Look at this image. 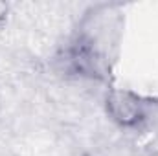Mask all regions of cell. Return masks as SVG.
<instances>
[{"label": "cell", "mask_w": 158, "mask_h": 156, "mask_svg": "<svg viewBox=\"0 0 158 156\" xmlns=\"http://www.w3.org/2000/svg\"><path fill=\"white\" fill-rule=\"evenodd\" d=\"M9 13H11V6H9L7 2H2V0H0V30L7 24Z\"/></svg>", "instance_id": "3"}, {"label": "cell", "mask_w": 158, "mask_h": 156, "mask_svg": "<svg viewBox=\"0 0 158 156\" xmlns=\"http://www.w3.org/2000/svg\"><path fill=\"white\" fill-rule=\"evenodd\" d=\"M123 11L118 4H96L83 13L74 33L52 59L57 74L66 79L110 84L114 50L123 31Z\"/></svg>", "instance_id": "1"}, {"label": "cell", "mask_w": 158, "mask_h": 156, "mask_svg": "<svg viewBox=\"0 0 158 156\" xmlns=\"http://www.w3.org/2000/svg\"><path fill=\"white\" fill-rule=\"evenodd\" d=\"M0 110H2V97H0Z\"/></svg>", "instance_id": "4"}, {"label": "cell", "mask_w": 158, "mask_h": 156, "mask_svg": "<svg viewBox=\"0 0 158 156\" xmlns=\"http://www.w3.org/2000/svg\"><path fill=\"white\" fill-rule=\"evenodd\" d=\"M103 109L107 117L123 130H142L151 116V101L147 97L112 83L107 86Z\"/></svg>", "instance_id": "2"}]
</instances>
